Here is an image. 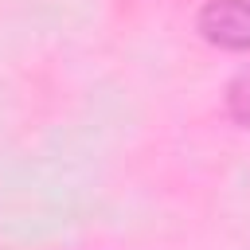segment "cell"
Here are the masks:
<instances>
[{
	"label": "cell",
	"instance_id": "1",
	"mask_svg": "<svg viewBox=\"0 0 250 250\" xmlns=\"http://www.w3.org/2000/svg\"><path fill=\"white\" fill-rule=\"evenodd\" d=\"M195 27L223 51H250V0H207Z\"/></svg>",
	"mask_w": 250,
	"mask_h": 250
},
{
	"label": "cell",
	"instance_id": "2",
	"mask_svg": "<svg viewBox=\"0 0 250 250\" xmlns=\"http://www.w3.org/2000/svg\"><path fill=\"white\" fill-rule=\"evenodd\" d=\"M227 113L242 125H250V66L242 74H234V82L227 86Z\"/></svg>",
	"mask_w": 250,
	"mask_h": 250
}]
</instances>
